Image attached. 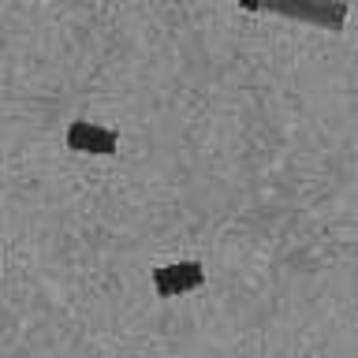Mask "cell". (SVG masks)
<instances>
[{
  "instance_id": "cell-1",
  "label": "cell",
  "mask_w": 358,
  "mask_h": 358,
  "mask_svg": "<svg viewBox=\"0 0 358 358\" xmlns=\"http://www.w3.org/2000/svg\"><path fill=\"white\" fill-rule=\"evenodd\" d=\"M243 11H268V15H284L295 22L340 34L347 27V4L343 0H239Z\"/></svg>"
},
{
  "instance_id": "cell-2",
  "label": "cell",
  "mask_w": 358,
  "mask_h": 358,
  "mask_svg": "<svg viewBox=\"0 0 358 358\" xmlns=\"http://www.w3.org/2000/svg\"><path fill=\"white\" fill-rule=\"evenodd\" d=\"M201 284H206V265L201 262H172L153 268V291L161 299L187 295V291H198Z\"/></svg>"
},
{
  "instance_id": "cell-3",
  "label": "cell",
  "mask_w": 358,
  "mask_h": 358,
  "mask_svg": "<svg viewBox=\"0 0 358 358\" xmlns=\"http://www.w3.org/2000/svg\"><path fill=\"white\" fill-rule=\"evenodd\" d=\"M67 150L75 153H94V157H112L120 150V134L101 127V123H90V120H75L67 127Z\"/></svg>"
}]
</instances>
